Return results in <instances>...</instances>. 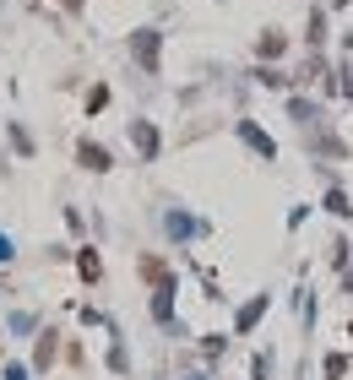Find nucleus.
<instances>
[{"label":"nucleus","mask_w":353,"mask_h":380,"mask_svg":"<svg viewBox=\"0 0 353 380\" xmlns=\"http://www.w3.org/2000/svg\"><path fill=\"white\" fill-rule=\"evenodd\" d=\"M158 49H164V44H158V33H152V27H142V33L131 39V55H136L147 71H158Z\"/></svg>","instance_id":"1"},{"label":"nucleus","mask_w":353,"mask_h":380,"mask_svg":"<svg viewBox=\"0 0 353 380\" xmlns=\"http://www.w3.org/2000/svg\"><path fill=\"white\" fill-rule=\"evenodd\" d=\"M76 158H82V169H93V174H104V169H114V158H109V147H98V141H82V147H76Z\"/></svg>","instance_id":"2"},{"label":"nucleus","mask_w":353,"mask_h":380,"mask_svg":"<svg viewBox=\"0 0 353 380\" xmlns=\"http://www.w3.org/2000/svg\"><path fill=\"white\" fill-rule=\"evenodd\" d=\"M283 49H288V33H277V27H267V39L255 44V55H261V60H277Z\"/></svg>","instance_id":"3"},{"label":"nucleus","mask_w":353,"mask_h":380,"mask_svg":"<svg viewBox=\"0 0 353 380\" xmlns=\"http://www.w3.org/2000/svg\"><path fill=\"white\" fill-rule=\"evenodd\" d=\"M239 136H245L250 141V147H255V152H261V158H277V147H272V136H267V131H255V125H239Z\"/></svg>","instance_id":"4"},{"label":"nucleus","mask_w":353,"mask_h":380,"mask_svg":"<svg viewBox=\"0 0 353 380\" xmlns=\"http://www.w3.org/2000/svg\"><path fill=\"white\" fill-rule=\"evenodd\" d=\"M131 141L142 147V158H152V152H158V131H152L147 120H136V125H131Z\"/></svg>","instance_id":"5"},{"label":"nucleus","mask_w":353,"mask_h":380,"mask_svg":"<svg viewBox=\"0 0 353 380\" xmlns=\"http://www.w3.org/2000/svg\"><path fill=\"white\" fill-rule=\"evenodd\" d=\"M76 272H82L87 282H98V272H104V261L93 256V250H82V256H76Z\"/></svg>","instance_id":"6"},{"label":"nucleus","mask_w":353,"mask_h":380,"mask_svg":"<svg viewBox=\"0 0 353 380\" xmlns=\"http://www.w3.org/2000/svg\"><path fill=\"white\" fill-rule=\"evenodd\" d=\"M261 310H267V294H261V299H250L245 310H239V332H250V326L261 320Z\"/></svg>","instance_id":"7"},{"label":"nucleus","mask_w":353,"mask_h":380,"mask_svg":"<svg viewBox=\"0 0 353 380\" xmlns=\"http://www.w3.org/2000/svg\"><path fill=\"white\" fill-rule=\"evenodd\" d=\"M326 212H332V218H353V207H348L342 190H326Z\"/></svg>","instance_id":"8"},{"label":"nucleus","mask_w":353,"mask_h":380,"mask_svg":"<svg viewBox=\"0 0 353 380\" xmlns=\"http://www.w3.org/2000/svg\"><path fill=\"white\" fill-rule=\"evenodd\" d=\"M104 103H109V87H93V93H87V109H93V114H98Z\"/></svg>","instance_id":"9"},{"label":"nucleus","mask_w":353,"mask_h":380,"mask_svg":"<svg viewBox=\"0 0 353 380\" xmlns=\"http://www.w3.org/2000/svg\"><path fill=\"white\" fill-rule=\"evenodd\" d=\"M342 369H348V359H342V353H332V359H326V380H337Z\"/></svg>","instance_id":"10"},{"label":"nucleus","mask_w":353,"mask_h":380,"mask_svg":"<svg viewBox=\"0 0 353 380\" xmlns=\"http://www.w3.org/2000/svg\"><path fill=\"white\" fill-rule=\"evenodd\" d=\"M6 256H11V244H6V240H0V261H6Z\"/></svg>","instance_id":"11"}]
</instances>
